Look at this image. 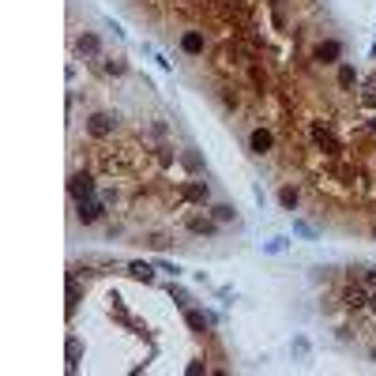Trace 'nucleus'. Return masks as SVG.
Returning a JSON list of instances; mask_svg holds the SVG:
<instances>
[{"label":"nucleus","instance_id":"obj_1","mask_svg":"<svg viewBox=\"0 0 376 376\" xmlns=\"http://www.w3.org/2000/svg\"><path fill=\"white\" fill-rule=\"evenodd\" d=\"M68 188H72L75 199H83V196H91V192H94V181L86 177V173H75V177L68 181Z\"/></svg>","mask_w":376,"mask_h":376},{"label":"nucleus","instance_id":"obj_2","mask_svg":"<svg viewBox=\"0 0 376 376\" xmlns=\"http://www.w3.org/2000/svg\"><path fill=\"white\" fill-rule=\"evenodd\" d=\"M181 49H185V53H192V56H196V53H204V34L188 31L185 38H181Z\"/></svg>","mask_w":376,"mask_h":376},{"label":"nucleus","instance_id":"obj_3","mask_svg":"<svg viewBox=\"0 0 376 376\" xmlns=\"http://www.w3.org/2000/svg\"><path fill=\"white\" fill-rule=\"evenodd\" d=\"M109 128H113V117H105V113L91 117V136H109Z\"/></svg>","mask_w":376,"mask_h":376},{"label":"nucleus","instance_id":"obj_4","mask_svg":"<svg viewBox=\"0 0 376 376\" xmlns=\"http://www.w3.org/2000/svg\"><path fill=\"white\" fill-rule=\"evenodd\" d=\"M335 56H339V42H324V45H316V61L331 64Z\"/></svg>","mask_w":376,"mask_h":376},{"label":"nucleus","instance_id":"obj_5","mask_svg":"<svg viewBox=\"0 0 376 376\" xmlns=\"http://www.w3.org/2000/svg\"><path fill=\"white\" fill-rule=\"evenodd\" d=\"M252 151H256V154H264V151H271V132H264V128H256V132H252Z\"/></svg>","mask_w":376,"mask_h":376},{"label":"nucleus","instance_id":"obj_6","mask_svg":"<svg viewBox=\"0 0 376 376\" xmlns=\"http://www.w3.org/2000/svg\"><path fill=\"white\" fill-rule=\"evenodd\" d=\"M98 215H102V207H98V204H79V218H83V222H94Z\"/></svg>","mask_w":376,"mask_h":376},{"label":"nucleus","instance_id":"obj_7","mask_svg":"<svg viewBox=\"0 0 376 376\" xmlns=\"http://www.w3.org/2000/svg\"><path fill=\"white\" fill-rule=\"evenodd\" d=\"M79 49H83V53H98V38H91V34L79 38Z\"/></svg>","mask_w":376,"mask_h":376},{"label":"nucleus","instance_id":"obj_8","mask_svg":"<svg viewBox=\"0 0 376 376\" xmlns=\"http://www.w3.org/2000/svg\"><path fill=\"white\" fill-rule=\"evenodd\" d=\"M185 196H188V199H204V196H207V188H204V185H188V188H185Z\"/></svg>","mask_w":376,"mask_h":376},{"label":"nucleus","instance_id":"obj_9","mask_svg":"<svg viewBox=\"0 0 376 376\" xmlns=\"http://www.w3.org/2000/svg\"><path fill=\"white\" fill-rule=\"evenodd\" d=\"M192 229H196V234H211V229H215V226H211V222H204V218H192V222H188Z\"/></svg>","mask_w":376,"mask_h":376},{"label":"nucleus","instance_id":"obj_10","mask_svg":"<svg viewBox=\"0 0 376 376\" xmlns=\"http://www.w3.org/2000/svg\"><path fill=\"white\" fill-rule=\"evenodd\" d=\"M132 275H136V278H143V282H147V278H151V267H147V264H132Z\"/></svg>","mask_w":376,"mask_h":376},{"label":"nucleus","instance_id":"obj_11","mask_svg":"<svg viewBox=\"0 0 376 376\" xmlns=\"http://www.w3.org/2000/svg\"><path fill=\"white\" fill-rule=\"evenodd\" d=\"M278 199H282V207H294L297 204V192L294 188H282V196H278Z\"/></svg>","mask_w":376,"mask_h":376},{"label":"nucleus","instance_id":"obj_12","mask_svg":"<svg viewBox=\"0 0 376 376\" xmlns=\"http://www.w3.org/2000/svg\"><path fill=\"white\" fill-rule=\"evenodd\" d=\"M339 83H342V86H350V83H354V72H350V68H342V72H339Z\"/></svg>","mask_w":376,"mask_h":376}]
</instances>
